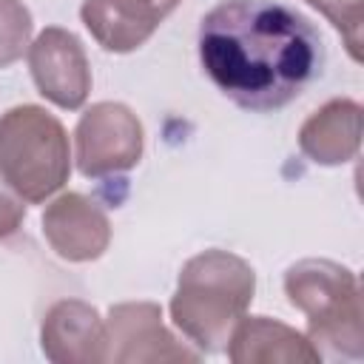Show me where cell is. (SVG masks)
Here are the masks:
<instances>
[{
    "mask_svg": "<svg viewBox=\"0 0 364 364\" xmlns=\"http://www.w3.org/2000/svg\"><path fill=\"white\" fill-rule=\"evenodd\" d=\"M196 43L210 82L259 114L293 102L324 63L316 26L276 0H222L202 17Z\"/></svg>",
    "mask_w": 364,
    "mask_h": 364,
    "instance_id": "cell-1",
    "label": "cell"
},
{
    "mask_svg": "<svg viewBox=\"0 0 364 364\" xmlns=\"http://www.w3.org/2000/svg\"><path fill=\"white\" fill-rule=\"evenodd\" d=\"M256 293L253 267L230 250H202L191 256L171 296V318L196 353H222Z\"/></svg>",
    "mask_w": 364,
    "mask_h": 364,
    "instance_id": "cell-2",
    "label": "cell"
},
{
    "mask_svg": "<svg viewBox=\"0 0 364 364\" xmlns=\"http://www.w3.org/2000/svg\"><path fill=\"white\" fill-rule=\"evenodd\" d=\"M287 301L304 313L307 338L321 358H361V284L358 276L330 259H301L284 273Z\"/></svg>",
    "mask_w": 364,
    "mask_h": 364,
    "instance_id": "cell-3",
    "label": "cell"
},
{
    "mask_svg": "<svg viewBox=\"0 0 364 364\" xmlns=\"http://www.w3.org/2000/svg\"><path fill=\"white\" fill-rule=\"evenodd\" d=\"M68 173V134L51 111L26 102L0 114V176L23 202H46Z\"/></svg>",
    "mask_w": 364,
    "mask_h": 364,
    "instance_id": "cell-4",
    "label": "cell"
},
{
    "mask_svg": "<svg viewBox=\"0 0 364 364\" xmlns=\"http://www.w3.org/2000/svg\"><path fill=\"white\" fill-rule=\"evenodd\" d=\"M77 168L82 176H114L142 159L145 131L139 117L122 102H94L77 122Z\"/></svg>",
    "mask_w": 364,
    "mask_h": 364,
    "instance_id": "cell-5",
    "label": "cell"
},
{
    "mask_svg": "<svg viewBox=\"0 0 364 364\" xmlns=\"http://www.w3.org/2000/svg\"><path fill=\"white\" fill-rule=\"evenodd\" d=\"M108 361L114 364H173L199 361V353L179 344L162 321L156 301H122L105 318Z\"/></svg>",
    "mask_w": 364,
    "mask_h": 364,
    "instance_id": "cell-6",
    "label": "cell"
},
{
    "mask_svg": "<svg viewBox=\"0 0 364 364\" xmlns=\"http://www.w3.org/2000/svg\"><path fill=\"white\" fill-rule=\"evenodd\" d=\"M28 68L37 91L57 108L77 111L91 91V65L77 34L48 26L28 43Z\"/></svg>",
    "mask_w": 364,
    "mask_h": 364,
    "instance_id": "cell-7",
    "label": "cell"
},
{
    "mask_svg": "<svg viewBox=\"0 0 364 364\" xmlns=\"http://www.w3.org/2000/svg\"><path fill=\"white\" fill-rule=\"evenodd\" d=\"M43 236L65 262H94L108 250L111 222L105 210L85 193L68 191L43 210Z\"/></svg>",
    "mask_w": 364,
    "mask_h": 364,
    "instance_id": "cell-8",
    "label": "cell"
},
{
    "mask_svg": "<svg viewBox=\"0 0 364 364\" xmlns=\"http://www.w3.org/2000/svg\"><path fill=\"white\" fill-rule=\"evenodd\" d=\"M40 347L43 355L54 364H105V321L88 301L60 299L43 316Z\"/></svg>",
    "mask_w": 364,
    "mask_h": 364,
    "instance_id": "cell-9",
    "label": "cell"
},
{
    "mask_svg": "<svg viewBox=\"0 0 364 364\" xmlns=\"http://www.w3.org/2000/svg\"><path fill=\"white\" fill-rule=\"evenodd\" d=\"M179 3L182 0H82L80 17L105 51L128 54L145 46Z\"/></svg>",
    "mask_w": 364,
    "mask_h": 364,
    "instance_id": "cell-10",
    "label": "cell"
},
{
    "mask_svg": "<svg viewBox=\"0 0 364 364\" xmlns=\"http://www.w3.org/2000/svg\"><path fill=\"white\" fill-rule=\"evenodd\" d=\"M228 358L233 364H316L321 353L313 347L307 333L267 318V316H242L228 338Z\"/></svg>",
    "mask_w": 364,
    "mask_h": 364,
    "instance_id": "cell-11",
    "label": "cell"
},
{
    "mask_svg": "<svg viewBox=\"0 0 364 364\" xmlns=\"http://www.w3.org/2000/svg\"><path fill=\"white\" fill-rule=\"evenodd\" d=\"M299 148L316 165H344L361 148V105L338 97L316 108L299 128Z\"/></svg>",
    "mask_w": 364,
    "mask_h": 364,
    "instance_id": "cell-12",
    "label": "cell"
},
{
    "mask_svg": "<svg viewBox=\"0 0 364 364\" xmlns=\"http://www.w3.org/2000/svg\"><path fill=\"white\" fill-rule=\"evenodd\" d=\"M31 40V11L23 0H0V68L17 63Z\"/></svg>",
    "mask_w": 364,
    "mask_h": 364,
    "instance_id": "cell-13",
    "label": "cell"
},
{
    "mask_svg": "<svg viewBox=\"0 0 364 364\" xmlns=\"http://www.w3.org/2000/svg\"><path fill=\"white\" fill-rule=\"evenodd\" d=\"M313 9H318L341 34L347 51L353 60H361V43H364V0H307Z\"/></svg>",
    "mask_w": 364,
    "mask_h": 364,
    "instance_id": "cell-14",
    "label": "cell"
},
{
    "mask_svg": "<svg viewBox=\"0 0 364 364\" xmlns=\"http://www.w3.org/2000/svg\"><path fill=\"white\" fill-rule=\"evenodd\" d=\"M23 216H26V205L23 199L14 193V188L0 176V239L11 236L20 225H23Z\"/></svg>",
    "mask_w": 364,
    "mask_h": 364,
    "instance_id": "cell-15",
    "label": "cell"
}]
</instances>
